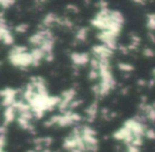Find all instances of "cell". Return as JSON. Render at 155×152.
I'll return each instance as SVG.
<instances>
[{"instance_id": "cell-1", "label": "cell", "mask_w": 155, "mask_h": 152, "mask_svg": "<svg viewBox=\"0 0 155 152\" xmlns=\"http://www.w3.org/2000/svg\"><path fill=\"white\" fill-rule=\"evenodd\" d=\"M9 61L16 67L21 69H27V67L33 66V58L31 52H25L17 56H9Z\"/></svg>"}, {"instance_id": "cell-2", "label": "cell", "mask_w": 155, "mask_h": 152, "mask_svg": "<svg viewBox=\"0 0 155 152\" xmlns=\"http://www.w3.org/2000/svg\"><path fill=\"white\" fill-rule=\"evenodd\" d=\"M124 127L127 128L132 133H133L134 137H142L143 135H146V127H144L143 123L137 121L134 118H131V119H127V121L124 122Z\"/></svg>"}, {"instance_id": "cell-3", "label": "cell", "mask_w": 155, "mask_h": 152, "mask_svg": "<svg viewBox=\"0 0 155 152\" xmlns=\"http://www.w3.org/2000/svg\"><path fill=\"white\" fill-rule=\"evenodd\" d=\"M70 58L75 66L85 65L91 62V58H89L88 53H77V52H73V53H71Z\"/></svg>"}, {"instance_id": "cell-4", "label": "cell", "mask_w": 155, "mask_h": 152, "mask_svg": "<svg viewBox=\"0 0 155 152\" xmlns=\"http://www.w3.org/2000/svg\"><path fill=\"white\" fill-rule=\"evenodd\" d=\"M5 122H3V126L7 127V124L11 123V122H13L14 120L16 119V110L14 109L13 105H11V106H8L5 107Z\"/></svg>"}, {"instance_id": "cell-5", "label": "cell", "mask_w": 155, "mask_h": 152, "mask_svg": "<svg viewBox=\"0 0 155 152\" xmlns=\"http://www.w3.org/2000/svg\"><path fill=\"white\" fill-rule=\"evenodd\" d=\"M87 32H88V30H87L86 28L79 29V30L77 31V34H75V39L80 42H84L87 37Z\"/></svg>"}, {"instance_id": "cell-6", "label": "cell", "mask_w": 155, "mask_h": 152, "mask_svg": "<svg viewBox=\"0 0 155 152\" xmlns=\"http://www.w3.org/2000/svg\"><path fill=\"white\" fill-rule=\"evenodd\" d=\"M147 28L150 30H155V13L147 15Z\"/></svg>"}, {"instance_id": "cell-7", "label": "cell", "mask_w": 155, "mask_h": 152, "mask_svg": "<svg viewBox=\"0 0 155 152\" xmlns=\"http://www.w3.org/2000/svg\"><path fill=\"white\" fill-rule=\"evenodd\" d=\"M118 68L120 69L122 73H131V71L134 70V66L129 64V63H119Z\"/></svg>"}, {"instance_id": "cell-8", "label": "cell", "mask_w": 155, "mask_h": 152, "mask_svg": "<svg viewBox=\"0 0 155 152\" xmlns=\"http://www.w3.org/2000/svg\"><path fill=\"white\" fill-rule=\"evenodd\" d=\"M28 29H29V25L24 24V22H22V24H19L18 26L15 27V31L17 33H25L28 31Z\"/></svg>"}, {"instance_id": "cell-9", "label": "cell", "mask_w": 155, "mask_h": 152, "mask_svg": "<svg viewBox=\"0 0 155 152\" xmlns=\"http://www.w3.org/2000/svg\"><path fill=\"white\" fill-rule=\"evenodd\" d=\"M15 5V1H3V0H0V8L2 10L9 9L12 5Z\"/></svg>"}, {"instance_id": "cell-10", "label": "cell", "mask_w": 155, "mask_h": 152, "mask_svg": "<svg viewBox=\"0 0 155 152\" xmlns=\"http://www.w3.org/2000/svg\"><path fill=\"white\" fill-rule=\"evenodd\" d=\"M143 56L147 58H153L155 56V52L151 48H144L143 49Z\"/></svg>"}, {"instance_id": "cell-11", "label": "cell", "mask_w": 155, "mask_h": 152, "mask_svg": "<svg viewBox=\"0 0 155 152\" xmlns=\"http://www.w3.org/2000/svg\"><path fill=\"white\" fill-rule=\"evenodd\" d=\"M146 136L148 137L149 139H151V140H154L155 139V131L153 130V129H148V130L146 131Z\"/></svg>"}, {"instance_id": "cell-12", "label": "cell", "mask_w": 155, "mask_h": 152, "mask_svg": "<svg viewBox=\"0 0 155 152\" xmlns=\"http://www.w3.org/2000/svg\"><path fill=\"white\" fill-rule=\"evenodd\" d=\"M66 9L68 10V11L72 12V13H79V9H78V7H75L74 5H68L66 7Z\"/></svg>"}, {"instance_id": "cell-13", "label": "cell", "mask_w": 155, "mask_h": 152, "mask_svg": "<svg viewBox=\"0 0 155 152\" xmlns=\"http://www.w3.org/2000/svg\"><path fill=\"white\" fill-rule=\"evenodd\" d=\"M149 37H150V39H151V42H152V43L153 44H155V35L154 34H153V33H149Z\"/></svg>"}, {"instance_id": "cell-14", "label": "cell", "mask_w": 155, "mask_h": 152, "mask_svg": "<svg viewBox=\"0 0 155 152\" xmlns=\"http://www.w3.org/2000/svg\"><path fill=\"white\" fill-rule=\"evenodd\" d=\"M147 84V82L144 81V80H138V85L140 86H144Z\"/></svg>"}, {"instance_id": "cell-15", "label": "cell", "mask_w": 155, "mask_h": 152, "mask_svg": "<svg viewBox=\"0 0 155 152\" xmlns=\"http://www.w3.org/2000/svg\"><path fill=\"white\" fill-rule=\"evenodd\" d=\"M154 83H155V80H151V81L149 82V86H150V87H152V86L154 85Z\"/></svg>"}, {"instance_id": "cell-16", "label": "cell", "mask_w": 155, "mask_h": 152, "mask_svg": "<svg viewBox=\"0 0 155 152\" xmlns=\"http://www.w3.org/2000/svg\"><path fill=\"white\" fill-rule=\"evenodd\" d=\"M153 75H154V78H155V68L153 69Z\"/></svg>"}, {"instance_id": "cell-17", "label": "cell", "mask_w": 155, "mask_h": 152, "mask_svg": "<svg viewBox=\"0 0 155 152\" xmlns=\"http://www.w3.org/2000/svg\"><path fill=\"white\" fill-rule=\"evenodd\" d=\"M152 106H153V107H154V109H155V102H154V103H153V104H152Z\"/></svg>"}, {"instance_id": "cell-18", "label": "cell", "mask_w": 155, "mask_h": 152, "mask_svg": "<svg viewBox=\"0 0 155 152\" xmlns=\"http://www.w3.org/2000/svg\"><path fill=\"white\" fill-rule=\"evenodd\" d=\"M0 65H1V62H0Z\"/></svg>"}]
</instances>
